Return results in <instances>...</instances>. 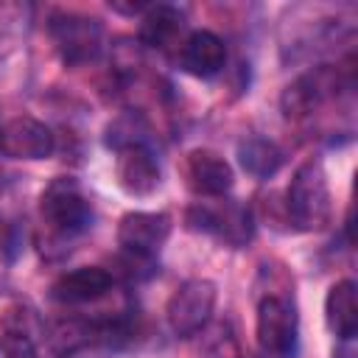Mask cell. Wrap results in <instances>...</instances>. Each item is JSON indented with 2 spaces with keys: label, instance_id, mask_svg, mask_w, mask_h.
<instances>
[{
  "label": "cell",
  "instance_id": "1",
  "mask_svg": "<svg viewBox=\"0 0 358 358\" xmlns=\"http://www.w3.org/2000/svg\"><path fill=\"white\" fill-rule=\"evenodd\" d=\"M285 199L288 215L299 229H322L330 221V187L319 159H308L294 171Z\"/></svg>",
  "mask_w": 358,
  "mask_h": 358
},
{
  "label": "cell",
  "instance_id": "2",
  "mask_svg": "<svg viewBox=\"0 0 358 358\" xmlns=\"http://www.w3.org/2000/svg\"><path fill=\"white\" fill-rule=\"evenodd\" d=\"M39 213L42 221L50 227V232L59 238H73L92 224V207L81 193L78 182L70 176H56L42 190Z\"/></svg>",
  "mask_w": 358,
  "mask_h": 358
},
{
  "label": "cell",
  "instance_id": "3",
  "mask_svg": "<svg viewBox=\"0 0 358 358\" xmlns=\"http://www.w3.org/2000/svg\"><path fill=\"white\" fill-rule=\"evenodd\" d=\"M257 347L266 358H296L299 316L288 296L266 294L257 302Z\"/></svg>",
  "mask_w": 358,
  "mask_h": 358
},
{
  "label": "cell",
  "instance_id": "4",
  "mask_svg": "<svg viewBox=\"0 0 358 358\" xmlns=\"http://www.w3.org/2000/svg\"><path fill=\"white\" fill-rule=\"evenodd\" d=\"M215 296H218V291H215V282H210V280L182 282L165 305V319H168V327L173 330V336L190 338V336L201 333L213 316Z\"/></svg>",
  "mask_w": 358,
  "mask_h": 358
},
{
  "label": "cell",
  "instance_id": "5",
  "mask_svg": "<svg viewBox=\"0 0 358 358\" xmlns=\"http://www.w3.org/2000/svg\"><path fill=\"white\" fill-rule=\"evenodd\" d=\"M50 36L64 59V64H84L92 62L101 53L103 45V28L95 17L76 14V11H62L50 17Z\"/></svg>",
  "mask_w": 358,
  "mask_h": 358
},
{
  "label": "cell",
  "instance_id": "6",
  "mask_svg": "<svg viewBox=\"0 0 358 358\" xmlns=\"http://www.w3.org/2000/svg\"><path fill=\"white\" fill-rule=\"evenodd\" d=\"M187 227L196 229V232H207V235H215L232 246H243L249 238H252V213L249 207H243L241 201L235 199H224L218 204H207V201H199L187 210Z\"/></svg>",
  "mask_w": 358,
  "mask_h": 358
},
{
  "label": "cell",
  "instance_id": "7",
  "mask_svg": "<svg viewBox=\"0 0 358 358\" xmlns=\"http://www.w3.org/2000/svg\"><path fill=\"white\" fill-rule=\"evenodd\" d=\"M168 235H171V218L165 213L137 210V213H126L117 224V243L123 246V252L148 260H154V255L168 241Z\"/></svg>",
  "mask_w": 358,
  "mask_h": 358
},
{
  "label": "cell",
  "instance_id": "8",
  "mask_svg": "<svg viewBox=\"0 0 358 358\" xmlns=\"http://www.w3.org/2000/svg\"><path fill=\"white\" fill-rule=\"evenodd\" d=\"M56 148L53 131L36 117H11L0 131V151L11 159H45Z\"/></svg>",
  "mask_w": 358,
  "mask_h": 358
},
{
  "label": "cell",
  "instance_id": "9",
  "mask_svg": "<svg viewBox=\"0 0 358 358\" xmlns=\"http://www.w3.org/2000/svg\"><path fill=\"white\" fill-rule=\"evenodd\" d=\"M338 87V73L333 67H316L305 76H299L294 84L285 87L282 92V115L285 117H302L308 112H313L322 101L333 98Z\"/></svg>",
  "mask_w": 358,
  "mask_h": 358
},
{
  "label": "cell",
  "instance_id": "10",
  "mask_svg": "<svg viewBox=\"0 0 358 358\" xmlns=\"http://www.w3.org/2000/svg\"><path fill=\"white\" fill-rule=\"evenodd\" d=\"M185 176H187V187L196 196H210V199L224 196L235 182L232 165L210 148H196V151L187 154Z\"/></svg>",
  "mask_w": 358,
  "mask_h": 358
},
{
  "label": "cell",
  "instance_id": "11",
  "mask_svg": "<svg viewBox=\"0 0 358 358\" xmlns=\"http://www.w3.org/2000/svg\"><path fill=\"white\" fill-rule=\"evenodd\" d=\"M112 288V274L101 266H78L73 271H64L50 285V296L62 305H84L106 296Z\"/></svg>",
  "mask_w": 358,
  "mask_h": 358
},
{
  "label": "cell",
  "instance_id": "12",
  "mask_svg": "<svg viewBox=\"0 0 358 358\" xmlns=\"http://www.w3.org/2000/svg\"><path fill=\"white\" fill-rule=\"evenodd\" d=\"M117 185L129 196H151L159 187V162L145 143L117 151Z\"/></svg>",
  "mask_w": 358,
  "mask_h": 358
},
{
  "label": "cell",
  "instance_id": "13",
  "mask_svg": "<svg viewBox=\"0 0 358 358\" xmlns=\"http://www.w3.org/2000/svg\"><path fill=\"white\" fill-rule=\"evenodd\" d=\"M179 59H182L185 73H190L196 78H213L227 64V48L218 34L201 28V31H193L190 36H185V42L179 48Z\"/></svg>",
  "mask_w": 358,
  "mask_h": 358
},
{
  "label": "cell",
  "instance_id": "14",
  "mask_svg": "<svg viewBox=\"0 0 358 358\" xmlns=\"http://www.w3.org/2000/svg\"><path fill=\"white\" fill-rule=\"evenodd\" d=\"M182 31H185V14L176 6L157 3L143 11L140 20V42L157 50H171L176 42L182 48Z\"/></svg>",
  "mask_w": 358,
  "mask_h": 358
},
{
  "label": "cell",
  "instance_id": "15",
  "mask_svg": "<svg viewBox=\"0 0 358 358\" xmlns=\"http://www.w3.org/2000/svg\"><path fill=\"white\" fill-rule=\"evenodd\" d=\"M324 322L338 341H352L358 333V294L352 280L330 285L324 296Z\"/></svg>",
  "mask_w": 358,
  "mask_h": 358
},
{
  "label": "cell",
  "instance_id": "16",
  "mask_svg": "<svg viewBox=\"0 0 358 358\" xmlns=\"http://www.w3.org/2000/svg\"><path fill=\"white\" fill-rule=\"evenodd\" d=\"M238 162L249 176L268 179L282 168L285 154L277 143H271L266 137H246L238 143Z\"/></svg>",
  "mask_w": 358,
  "mask_h": 358
},
{
  "label": "cell",
  "instance_id": "17",
  "mask_svg": "<svg viewBox=\"0 0 358 358\" xmlns=\"http://www.w3.org/2000/svg\"><path fill=\"white\" fill-rule=\"evenodd\" d=\"M31 8L25 3H0V56L11 53L25 36Z\"/></svg>",
  "mask_w": 358,
  "mask_h": 358
},
{
  "label": "cell",
  "instance_id": "18",
  "mask_svg": "<svg viewBox=\"0 0 358 358\" xmlns=\"http://www.w3.org/2000/svg\"><path fill=\"white\" fill-rule=\"evenodd\" d=\"M143 134H145L143 120H140L137 115H123V117H117V120H112V123L106 126L103 143H106L109 148H115V151H123V148H129V145L145 143Z\"/></svg>",
  "mask_w": 358,
  "mask_h": 358
},
{
  "label": "cell",
  "instance_id": "19",
  "mask_svg": "<svg viewBox=\"0 0 358 358\" xmlns=\"http://www.w3.org/2000/svg\"><path fill=\"white\" fill-rule=\"evenodd\" d=\"M0 358H36V347L28 333L6 330L0 333Z\"/></svg>",
  "mask_w": 358,
  "mask_h": 358
},
{
  "label": "cell",
  "instance_id": "20",
  "mask_svg": "<svg viewBox=\"0 0 358 358\" xmlns=\"http://www.w3.org/2000/svg\"><path fill=\"white\" fill-rule=\"evenodd\" d=\"M0 131H3V123H0Z\"/></svg>",
  "mask_w": 358,
  "mask_h": 358
}]
</instances>
